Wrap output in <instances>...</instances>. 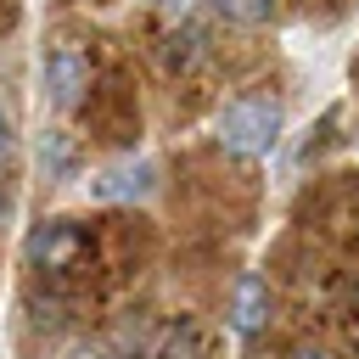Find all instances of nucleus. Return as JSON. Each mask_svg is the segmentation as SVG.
Wrapping results in <instances>:
<instances>
[{
    "instance_id": "nucleus-12",
    "label": "nucleus",
    "mask_w": 359,
    "mask_h": 359,
    "mask_svg": "<svg viewBox=\"0 0 359 359\" xmlns=\"http://www.w3.org/2000/svg\"><path fill=\"white\" fill-rule=\"evenodd\" d=\"M353 325H359V292H353Z\"/></svg>"
},
{
    "instance_id": "nucleus-8",
    "label": "nucleus",
    "mask_w": 359,
    "mask_h": 359,
    "mask_svg": "<svg viewBox=\"0 0 359 359\" xmlns=\"http://www.w3.org/2000/svg\"><path fill=\"white\" fill-rule=\"evenodd\" d=\"M196 353H202V325H196V320H180V325H168V337H163L157 359H196Z\"/></svg>"
},
{
    "instance_id": "nucleus-2",
    "label": "nucleus",
    "mask_w": 359,
    "mask_h": 359,
    "mask_svg": "<svg viewBox=\"0 0 359 359\" xmlns=\"http://www.w3.org/2000/svg\"><path fill=\"white\" fill-rule=\"evenodd\" d=\"M84 252H90V236H84L73 219H45V224L28 236V264H34V269H50V275L79 269Z\"/></svg>"
},
{
    "instance_id": "nucleus-10",
    "label": "nucleus",
    "mask_w": 359,
    "mask_h": 359,
    "mask_svg": "<svg viewBox=\"0 0 359 359\" xmlns=\"http://www.w3.org/2000/svg\"><path fill=\"white\" fill-rule=\"evenodd\" d=\"M11 151V118H6V107H0V157Z\"/></svg>"
},
{
    "instance_id": "nucleus-14",
    "label": "nucleus",
    "mask_w": 359,
    "mask_h": 359,
    "mask_svg": "<svg viewBox=\"0 0 359 359\" xmlns=\"http://www.w3.org/2000/svg\"><path fill=\"white\" fill-rule=\"evenodd\" d=\"M0 213H6V191H0Z\"/></svg>"
},
{
    "instance_id": "nucleus-7",
    "label": "nucleus",
    "mask_w": 359,
    "mask_h": 359,
    "mask_svg": "<svg viewBox=\"0 0 359 359\" xmlns=\"http://www.w3.org/2000/svg\"><path fill=\"white\" fill-rule=\"evenodd\" d=\"M73 163H79V146H73V135H67V129H45V135H39V168H45L50 180H62Z\"/></svg>"
},
{
    "instance_id": "nucleus-4",
    "label": "nucleus",
    "mask_w": 359,
    "mask_h": 359,
    "mask_svg": "<svg viewBox=\"0 0 359 359\" xmlns=\"http://www.w3.org/2000/svg\"><path fill=\"white\" fill-rule=\"evenodd\" d=\"M157 191V163H112V168H101L95 180H90V196L95 202H146Z\"/></svg>"
},
{
    "instance_id": "nucleus-6",
    "label": "nucleus",
    "mask_w": 359,
    "mask_h": 359,
    "mask_svg": "<svg viewBox=\"0 0 359 359\" xmlns=\"http://www.w3.org/2000/svg\"><path fill=\"white\" fill-rule=\"evenodd\" d=\"M157 56H163L168 73H185V67H196V62L208 56V34H202V28H174V34L163 39Z\"/></svg>"
},
{
    "instance_id": "nucleus-11",
    "label": "nucleus",
    "mask_w": 359,
    "mask_h": 359,
    "mask_svg": "<svg viewBox=\"0 0 359 359\" xmlns=\"http://www.w3.org/2000/svg\"><path fill=\"white\" fill-rule=\"evenodd\" d=\"M292 359H331V353H325V348H314V342H303V348H297Z\"/></svg>"
},
{
    "instance_id": "nucleus-13",
    "label": "nucleus",
    "mask_w": 359,
    "mask_h": 359,
    "mask_svg": "<svg viewBox=\"0 0 359 359\" xmlns=\"http://www.w3.org/2000/svg\"><path fill=\"white\" fill-rule=\"evenodd\" d=\"M163 6H185V0H163Z\"/></svg>"
},
{
    "instance_id": "nucleus-9",
    "label": "nucleus",
    "mask_w": 359,
    "mask_h": 359,
    "mask_svg": "<svg viewBox=\"0 0 359 359\" xmlns=\"http://www.w3.org/2000/svg\"><path fill=\"white\" fill-rule=\"evenodd\" d=\"M213 11H219L224 22H241V28H252V22H269L275 0H213Z\"/></svg>"
},
{
    "instance_id": "nucleus-5",
    "label": "nucleus",
    "mask_w": 359,
    "mask_h": 359,
    "mask_svg": "<svg viewBox=\"0 0 359 359\" xmlns=\"http://www.w3.org/2000/svg\"><path fill=\"white\" fill-rule=\"evenodd\" d=\"M264 325H269V280L247 269L236 280V292H230V331L236 337H258Z\"/></svg>"
},
{
    "instance_id": "nucleus-3",
    "label": "nucleus",
    "mask_w": 359,
    "mask_h": 359,
    "mask_svg": "<svg viewBox=\"0 0 359 359\" xmlns=\"http://www.w3.org/2000/svg\"><path fill=\"white\" fill-rule=\"evenodd\" d=\"M84 90H90V62H84V50H79V45H56V50L45 56V101H50L56 112H73V107L84 101Z\"/></svg>"
},
{
    "instance_id": "nucleus-1",
    "label": "nucleus",
    "mask_w": 359,
    "mask_h": 359,
    "mask_svg": "<svg viewBox=\"0 0 359 359\" xmlns=\"http://www.w3.org/2000/svg\"><path fill=\"white\" fill-rule=\"evenodd\" d=\"M219 140L241 157H264L280 140V101L275 95H241L219 112Z\"/></svg>"
}]
</instances>
